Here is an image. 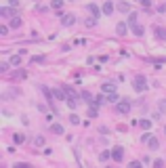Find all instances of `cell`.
Wrapping results in <instances>:
<instances>
[{"instance_id": "83f0119b", "label": "cell", "mask_w": 166, "mask_h": 168, "mask_svg": "<svg viewBox=\"0 0 166 168\" xmlns=\"http://www.w3.org/2000/svg\"><path fill=\"white\" fill-rule=\"evenodd\" d=\"M9 69V63H0V71H7Z\"/></svg>"}, {"instance_id": "4fadbf2b", "label": "cell", "mask_w": 166, "mask_h": 168, "mask_svg": "<svg viewBox=\"0 0 166 168\" xmlns=\"http://www.w3.org/2000/svg\"><path fill=\"white\" fill-rule=\"evenodd\" d=\"M128 25H130V28L137 25V13H130V15H128Z\"/></svg>"}, {"instance_id": "cb8c5ba5", "label": "cell", "mask_w": 166, "mask_h": 168, "mask_svg": "<svg viewBox=\"0 0 166 168\" xmlns=\"http://www.w3.org/2000/svg\"><path fill=\"white\" fill-rule=\"evenodd\" d=\"M141 4H143L145 9H149V7H151V0H141Z\"/></svg>"}, {"instance_id": "6da1fadb", "label": "cell", "mask_w": 166, "mask_h": 168, "mask_svg": "<svg viewBox=\"0 0 166 168\" xmlns=\"http://www.w3.org/2000/svg\"><path fill=\"white\" fill-rule=\"evenodd\" d=\"M133 88H135L137 92L147 90V80H145V76H137V78L133 80Z\"/></svg>"}, {"instance_id": "7402d4cb", "label": "cell", "mask_w": 166, "mask_h": 168, "mask_svg": "<svg viewBox=\"0 0 166 168\" xmlns=\"http://www.w3.org/2000/svg\"><path fill=\"white\" fill-rule=\"evenodd\" d=\"M69 120H72V124H80V118H78L76 113H72V116H69Z\"/></svg>"}, {"instance_id": "5bb4252c", "label": "cell", "mask_w": 166, "mask_h": 168, "mask_svg": "<svg viewBox=\"0 0 166 168\" xmlns=\"http://www.w3.org/2000/svg\"><path fill=\"white\" fill-rule=\"evenodd\" d=\"M156 34H158V38L166 40V30H164V28H156Z\"/></svg>"}, {"instance_id": "ba28073f", "label": "cell", "mask_w": 166, "mask_h": 168, "mask_svg": "<svg viewBox=\"0 0 166 168\" xmlns=\"http://www.w3.org/2000/svg\"><path fill=\"white\" fill-rule=\"evenodd\" d=\"M0 15H2V17H11L13 15V9L11 7H2V9H0Z\"/></svg>"}, {"instance_id": "8fae6325", "label": "cell", "mask_w": 166, "mask_h": 168, "mask_svg": "<svg viewBox=\"0 0 166 168\" xmlns=\"http://www.w3.org/2000/svg\"><path fill=\"white\" fill-rule=\"evenodd\" d=\"M116 32L120 34V36H124V34H126V25H124V23H118V25H116Z\"/></svg>"}, {"instance_id": "5b68a950", "label": "cell", "mask_w": 166, "mask_h": 168, "mask_svg": "<svg viewBox=\"0 0 166 168\" xmlns=\"http://www.w3.org/2000/svg\"><path fill=\"white\" fill-rule=\"evenodd\" d=\"M101 90H103V92H107V95H111V92H116V84L105 82V84H101Z\"/></svg>"}, {"instance_id": "30bf717a", "label": "cell", "mask_w": 166, "mask_h": 168, "mask_svg": "<svg viewBox=\"0 0 166 168\" xmlns=\"http://www.w3.org/2000/svg\"><path fill=\"white\" fill-rule=\"evenodd\" d=\"M133 32H135V36H143V34H145V30L141 28L139 23H137V25H133Z\"/></svg>"}, {"instance_id": "4316f807", "label": "cell", "mask_w": 166, "mask_h": 168, "mask_svg": "<svg viewBox=\"0 0 166 168\" xmlns=\"http://www.w3.org/2000/svg\"><path fill=\"white\" fill-rule=\"evenodd\" d=\"M0 34L7 36V34H9V28H7V25H2V28H0Z\"/></svg>"}, {"instance_id": "ffe728a7", "label": "cell", "mask_w": 166, "mask_h": 168, "mask_svg": "<svg viewBox=\"0 0 166 168\" xmlns=\"http://www.w3.org/2000/svg\"><path fill=\"white\" fill-rule=\"evenodd\" d=\"M141 128H151V120H141Z\"/></svg>"}, {"instance_id": "4dcf8cb0", "label": "cell", "mask_w": 166, "mask_h": 168, "mask_svg": "<svg viewBox=\"0 0 166 168\" xmlns=\"http://www.w3.org/2000/svg\"><path fill=\"white\" fill-rule=\"evenodd\" d=\"M164 130H166V128H164Z\"/></svg>"}, {"instance_id": "e0dca14e", "label": "cell", "mask_w": 166, "mask_h": 168, "mask_svg": "<svg viewBox=\"0 0 166 168\" xmlns=\"http://www.w3.org/2000/svg\"><path fill=\"white\" fill-rule=\"evenodd\" d=\"M13 139H15V143H17V145H21V143L25 141V137H23V135H19V132H17V135H15Z\"/></svg>"}, {"instance_id": "44dd1931", "label": "cell", "mask_w": 166, "mask_h": 168, "mask_svg": "<svg viewBox=\"0 0 166 168\" xmlns=\"http://www.w3.org/2000/svg\"><path fill=\"white\" fill-rule=\"evenodd\" d=\"M109 156H111V153H107V151H101L99 160H101V162H105V160H109Z\"/></svg>"}, {"instance_id": "3957f363", "label": "cell", "mask_w": 166, "mask_h": 168, "mask_svg": "<svg viewBox=\"0 0 166 168\" xmlns=\"http://www.w3.org/2000/svg\"><path fill=\"white\" fill-rule=\"evenodd\" d=\"M111 158H114L116 162H120V160L124 158V149H122V147H116V149L111 151Z\"/></svg>"}, {"instance_id": "52a82bcc", "label": "cell", "mask_w": 166, "mask_h": 168, "mask_svg": "<svg viewBox=\"0 0 166 168\" xmlns=\"http://www.w3.org/2000/svg\"><path fill=\"white\" fill-rule=\"evenodd\" d=\"M74 21H76V19H74V15H65V17L61 19L63 25H74Z\"/></svg>"}, {"instance_id": "484cf974", "label": "cell", "mask_w": 166, "mask_h": 168, "mask_svg": "<svg viewBox=\"0 0 166 168\" xmlns=\"http://www.w3.org/2000/svg\"><path fill=\"white\" fill-rule=\"evenodd\" d=\"M11 25H13V28H19V25H21V21H19V19H13V21H11Z\"/></svg>"}, {"instance_id": "277c9868", "label": "cell", "mask_w": 166, "mask_h": 168, "mask_svg": "<svg viewBox=\"0 0 166 168\" xmlns=\"http://www.w3.org/2000/svg\"><path fill=\"white\" fill-rule=\"evenodd\" d=\"M103 15H111L114 13V2H111V0H107V2H103Z\"/></svg>"}, {"instance_id": "d4e9b609", "label": "cell", "mask_w": 166, "mask_h": 168, "mask_svg": "<svg viewBox=\"0 0 166 168\" xmlns=\"http://www.w3.org/2000/svg\"><path fill=\"white\" fill-rule=\"evenodd\" d=\"M11 63H13V65H19V63H21V59H19V57H17V55H15V57H13V59H11Z\"/></svg>"}, {"instance_id": "ac0fdd59", "label": "cell", "mask_w": 166, "mask_h": 168, "mask_svg": "<svg viewBox=\"0 0 166 168\" xmlns=\"http://www.w3.org/2000/svg\"><path fill=\"white\" fill-rule=\"evenodd\" d=\"M53 95H55V97H57L59 101H65V95H63L61 90H53Z\"/></svg>"}, {"instance_id": "d6986e66", "label": "cell", "mask_w": 166, "mask_h": 168, "mask_svg": "<svg viewBox=\"0 0 166 168\" xmlns=\"http://www.w3.org/2000/svg\"><path fill=\"white\" fill-rule=\"evenodd\" d=\"M51 7H53V9H61V7H63V0H53Z\"/></svg>"}, {"instance_id": "7a4b0ae2", "label": "cell", "mask_w": 166, "mask_h": 168, "mask_svg": "<svg viewBox=\"0 0 166 168\" xmlns=\"http://www.w3.org/2000/svg\"><path fill=\"white\" fill-rule=\"evenodd\" d=\"M116 109H118V113H128L130 111V101H120L116 105Z\"/></svg>"}, {"instance_id": "f1b7e54d", "label": "cell", "mask_w": 166, "mask_h": 168, "mask_svg": "<svg viewBox=\"0 0 166 168\" xmlns=\"http://www.w3.org/2000/svg\"><path fill=\"white\" fill-rule=\"evenodd\" d=\"M15 168H30V164H25V162H21V164H17Z\"/></svg>"}, {"instance_id": "9c48e42d", "label": "cell", "mask_w": 166, "mask_h": 168, "mask_svg": "<svg viewBox=\"0 0 166 168\" xmlns=\"http://www.w3.org/2000/svg\"><path fill=\"white\" fill-rule=\"evenodd\" d=\"M147 145H149V149H158L160 143H158V139H147Z\"/></svg>"}, {"instance_id": "9a60e30c", "label": "cell", "mask_w": 166, "mask_h": 168, "mask_svg": "<svg viewBox=\"0 0 166 168\" xmlns=\"http://www.w3.org/2000/svg\"><path fill=\"white\" fill-rule=\"evenodd\" d=\"M118 11H122V13H128V11H130V7H128L126 2H120V4H118Z\"/></svg>"}, {"instance_id": "603a6c76", "label": "cell", "mask_w": 166, "mask_h": 168, "mask_svg": "<svg viewBox=\"0 0 166 168\" xmlns=\"http://www.w3.org/2000/svg\"><path fill=\"white\" fill-rule=\"evenodd\" d=\"M34 145H44V137H36L34 139Z\"/></svg>"}, {"instance_id": "f546056e", "label": "cell", "mask_w": 166, "mask_h": 168, "mask_svg": "<svg viewBox=\"0 0 166 168\" xmlns=\"http://www.w3.org/2000/svg\"><path fill=\"white\" fill-rule=\"evenodd\" d=\"M67 2H72V0H67Z\"/></svg>"}, {"instance_id": "8992f818", "label": "cell", "mask_w": 166, "mask_h": 168, "mask_svg": "<svg viewBox=\"0 0 166 168\" xmlns=\"http://www.w3.org/2000/svg\"><path fill=\"white\" fill-rule=\"evenodd\" d=\"M86 9H88V11H90L95 17H101V13H103V11H99V7H97V4H88Z\"/></svg>"}, {"instance_id": "7c38bea8", "label": "cell", "mask_w": 166, "mask_h": 168, "mask_svg": "<svg viewBox=\"0 0 166 168\" xmlns=\"http://www.w3.org/2000/svg\"><path fill=\"white\" fill-rule=\"evenodd\" d=\"M51 132H55V135H63V126H59V124H53V126H51Z\"/></svg>"}, {"instance_id": "2e32d148", "label": "cell", "mask_w": 166, "mask_h": 168, "mask_svg": "<svg viewBox=\"0 0 166 168\" xmlns=\"http://www.w3.org/2000/svg\"><path fill=\"white\" fill-rule=\"evenodd\" d=\"M82 99H84L86 103H95V101H92V97H90V92H86V90L82 92Z\"/></svg>"}]
</instances>
